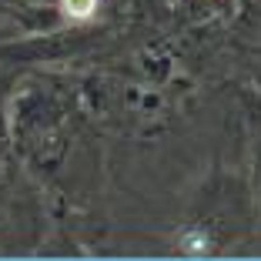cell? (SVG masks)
<instances>
[{
  "label": "cell",
  "instance_id": "1",
  "mask_svg": "<svg viewBox=\"0 0 261 261\" xmlns=\"http://www.w3.org/2000/svg\"><path fill=\"white\" fill-rule=\"evenodd\" d=\"M61 7L70 20H87V17H94V10H97V0H61Z\"/></svg>",
  "mask_w": 261,
  "mask_h": 261
},
{
  "label": "cell",
  "instance_id": "2",
  "mask_svg": "<svg viewBox=\"0 0 261 261\" xmlns=\"http://www.w3.org/2000/svg\"><path fill=\"white\" fill-rule=\"evenodd\" d=\"M188 248L201 251V248H207V238H201V234H188Z\"/></svg>",
  "mask_w": 261,
  "mask_h": 261
}]
</instances>
